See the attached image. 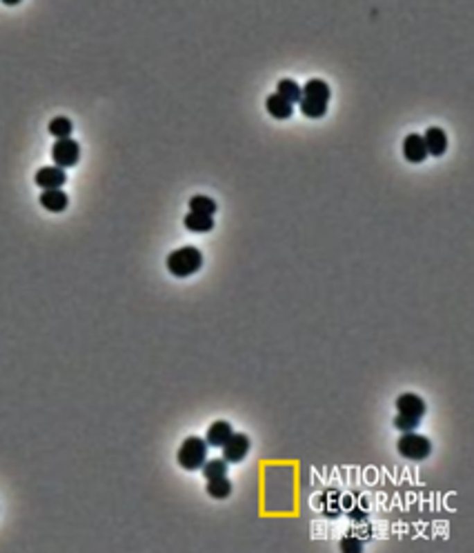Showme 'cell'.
Returning <instances> with one entry per match:
<instances>
[{
  "mask_svg": "<svg viewBox=\"0 0 474 553\" xmlns=\"http://www.w3.org/2000/svg\"><path fill=\"white\" fill-rule=\"evenodd\" d=\"M330 96H332V89H330L328 82L321 80V78H310L301 87V100L297 105H299L303 116L316 120V118H323V116L328 114Z\"/></svg>",
  "mask_w": 474,
  "mask_h": 553,
  "instance_id": "1",
  "label": "cell"
},
{
  "mask_svg": "<svg viewBox=\"0 0 474 553\" xmlns=\"http://www.w3.org/2000/svg\"><path fill=\"white\" fill-rule=\"evenodd\" d=\"M203 267V253L198 251L192 244H187V247H181L172 251L170 256H167V271L176 278H187V275H194L198 269Z\"/></svg>",
  "mask_w": 474,
  "mask_h": 553,
  "instance_id": "2",
  "label": "cell"
},
{
  "mask_svg": "<svg viewBox=\"0 0 474 553\" xmlns=\"http://www.w3.org/2000/svg\"><path fill=\"white\" fill-rule=\"evenodd\" d=\"M207 460V442L198 435H189L183 440V444L178 446L176 453V462L181 464V469L185 471H198Z\"/></svg>",
  "mask_w": 474,
  "mask_h": 553,
  "instance_id": "3",
  "label": "cell"
},
{
  "mask_svg": "<svg viewBox=\"0 0 474 553\" xmlns=\"http://www.w3.org/2000/svg\"><path fill=\"white\" fill-rule=\"evenodd\" d=\"M396 449L403 458L419 462V460H425L432 453V442H430V438H425V435H419L414 431H405L401 438H398Z\"/></svg>",
  "mask_w": 474,
  "mask_h": 553,
  "instance_id": "4",
  "label": "cell"
},
{
  "mask_svg": "<svg viewBox=\"0 0 474 553\" xmlns=\"http://www.w3.org/2000/svg\"><path fill=\"white\" fill-rule=\"evenodd\" d=\"M51 161H54L56 167H62V169H69V167H76L78 161H80V145L73 140V138H58L51 147Z\"/></svg>",
  "mask_w": 474,
  "mask_h": 553,
  "instance_id": "5",
  "label": "cell"
},
{
  "mask_svg": "<svg viewBox=\"0 0 474 553\" xmlns=\"http://www.w3.org/2000/svg\"><path fill=\"white\" fill-rule=\"evenodd\" d=\"M249 446H252L249 435H245V433H231L229 438H227V442L220 446V449H223L225 462L229 464V462H243L245 455L249 453Z\"/></svg>",
  "mask_w": 474,
  "mask_h": 553,
  "instance_id": "6",
  "label": "cell"
},
{
  "mask_svg": "<svg viewBox=\"0 0 474 553\" xmlns=\"http://www.w3.org/2000/svg\"><path fill=\"white\" fill-rule=\"evenodd\" d=\"M396 411L401 413L405 418H412V420H419L425 416V402L421 396L416 393H401V396L396 398Z\"/></svg>",
  "mask_w": 474,
  "mask_h": 553,
  "instance_id": "7",
  "label": "cell"
},
{
  "mask_svg": "<svg viewBox=\"0 0 474 553\" xmlns=\"http://www.w3.org/2000/svg\"><path fill=\"white\" fill-rule=\"evenodd\" d=\"M67 183V174L62 167H40L36 172V185L40 189H62Z\"/></svg>",
  "mask_w": 474,
  "mask_h": 553,
  "instance_id": "8",
  "label": "cell"
},
{
  "mask_svg": "<svg viewBox=\"0 0 474 553\" xmlns=\"http://www.w3.org/2000/svg\"><path fill=\"white\" fill-rule=\"evenodd\" d=\"M403 156H405V161L412 163V165L423 163L425 158H428V149H425V143H423V136H421V134H410V136H405V140H403Z\"/></svg>",
  "mask_w": 474,
  "mask_h": 553,
  "instance_id": "9",
  "label": "cell"
},
{
  "mask_svg": "<svg viewBox=\"0 0 474 553\" xmlns=\"http://www.w3.org/2000/svg\"><path fill=\"white\" fill-rule=\"evenodd\" d=\"M423 143L428 149V156L439 158V156H444L446 149H448V136L441 127H430V129L423 134Z\"/></svg>",
  "mask_w": 474,
  "mask_h": 553,
  "instance_id": "10",
  "label": "cell"
},
{
  "mask_svg": "<svg viewBox=\"0 0 474 553\" xmlns=\"http://www.w3.org/2000/svg\"><path fill=\"white\" fill-rule=\"evenodd\" d=\"M69 205V198L62 189H43L40 194V207L51 211V214H60Z\"/></svg>",
  "mask_w": 474,
  "mask_h": 553,
  "instance_id": "11",
  "label": "cell"
},
{
  "mask_svg": "<svg viewBox=\"0 0 474 553\" xmlns=\"http://www.w3.org/2000/svg\"><path fill=\"white\" fill-rule=\"evenodd\" d=\"M231 433H234V429H231V424L227 420H216V422H212L207 427L205 442H207V446H218V449H220V446L227 442V438Z\"/></svg>",
  "mask_w": 474,
  "mask_h": 553,
  "instance_id": "12",
  "label": "cell"
},
{
  "mask_svg": "<svg viewBox=\"0 0 474 553\" xmlns=\"http://www.w3.org/2000/svg\"><path fill=\"white\" fill-rule=\"evenodd\" d=\"M265 107H267V114L272 116V118H276V120H288V118H292V114H294V105H290L286 98H281L276 91L267 96Z\"/></svg>",
  "mask_w": 474,
  "mask_h": 553,
  "instance_id": "13",
  "label": "cell"
},
{
  "mask_svg": "<svg viewBox=\"0 0 474 553\" xmlns=\"http://www.w3.org/2000/svg\"><path fill=\"white\" fill-rule=\"evenodd\" d=\"M183 225L187 231H194V233H207V231H212L214 229V218L212 216H207V214H187L185 220H183Z\"/></svg>",
  "mask_w": 474,
  "mask_h": 553,
  "instance_id": "14",
  "label": "cell"
},
{
  "mask_svg": "<svg viewBox=\"0 0 474 553\" xmlns=\"http://www.w3.org/2000/svg\"><path fill=\"white\" fill-rule=\"evenodd\" d=\"M207 493L214 500H225L231 493V482L227 480V475H218V478H209L207 480Z\"/></svg>",
  "mask_w": 474,
  "mask_h": 553,
  "instance_id": "15",
  "label": "cell"
},
{
  "mask_svg": "<svg viewBox=\"0 0 474 553\" xmlns=\"http://www.w3.org/2000/svg\"><path fill=\"white\" fill-rule=\"evenodd\" d=\"M276 93L281 96V98H286L290 105H297L301 100V84L292 78H283L276 84Z\"/></svg>",
  "mask_w": 474,
  "mask_h": 553,
  "instance_id": "16",
  "label": "cell"
},
{
  "mask_svg": "<svg viewBox=\"0 0 474 553\" xmlns=\"http://www.w3.org/2000/svg\"><path fill=\"white\" fill-rule=\"evenodd\" d=\"M216 200H212L209 196H194L189 200V211H194V214H207V216H214L216 214Z\"/></svg>",
  "mask_w": 474,
  "mask_h": 553,
  "instance_id": "17",
  "label": "cell"
},
{
  "mask_svg": "<svg viewBox=\"0 0 474 553\" xmlns=\"http://www.w3.org/2000/svg\"><path fill=\"white\" fill-rule=\"evenodd\" d=\"M201 469H203L205 480H209V478L227 475V462H225V458H212V460H205Z\"/></svg>",
  "mask_w": 474,
  "mask_h": 553,
  "instance_id": "18",
  "label": "cell"
},
{
  "mask_svg": "<svg viewBox=\"0 0 474 553\" xmlns=\"http://www.w3.org/2000/svg\"><path fill=\"white\" fill-rule=\"evenodd\" d=\"M71 132H73V125H71V120L69 118H65V116H58V118H54L49 123V134L56 138H69L71 136Z\"/></svg>",
  "mask_w": 474,
  "mask_h": 553,
  "instance_id": "19",
  "label": "cell"
},
{
  "mask_svg": "<svg viewBox=\"0 0 474 553\" xmlns=\"http://www.w3.org/2000/svg\"><path fill=\"white\" fill-rule=\"evenodd\" d=\"M394 427L401 431V433H405V431H414L416 427H419V420H412V418H405V416H401V413H396V418H394Z\"/></svg>",
  "mask_w": 474,
  "mask_h": 553,
  "instance_id": "20",
  "label": "cell"
},
{
  "mask_svg": "<svg viewBox=\"0 0 474 553\" xmlns=\"http://www.w3.org/2000/svg\"><path fill=\"white\" fill-rule=\"evenodd\" d=\"M341 549L343 551H354V553H359V551H363V542L359 540V538H354V536H345L343 540H341Z\"/></svg>",
  "mask_w": 474,
  "mask_h": 553,
  "instance_id": "21",
  "label": "cell"
},
{
  "mask_svg": "<svg viewBox=\"0 0 474 553\" xmlns=\"http://www.w3.org/2000/svg\"><path fill=\"white\" fill-rule=\"evenodd\" d=\"M18 3H20V0H3V5H7V7H14Z\"/></svg>",
  "mask_w": 474,
  "mask_h": 553,
  "instance_id": "22",
  "label": "cell"
}]
</instances>
